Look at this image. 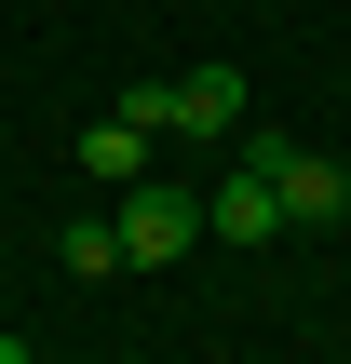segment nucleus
Listing matches in <instances>:
<instances>
[{"instance_id":"1","label":"nucleus","mask_w":351,"mask_h":364,"mask_svg":"<svg viewBox=\"0 0 351 364\" xmlns=\"http://www.w3.org/2000/svg\"><path fill=\"white\" fill-rule=\"evenodd\" d=\"M230 162H257V176H271V203H284L298 230H338V216H351V162H338V149H284V135H257V122H243V135H230Z\"/></svg>"},{"instance_id":"2","label":"nucleus","mask_w":351,"mask_h":364,"mask_svg":"<svg viewBox=\"0 0 351 364\" xmlns=\"http://www.w3.org/2000/svg\"><path fill=\"white\" fill-rule=\"evenodd\" d=\"M189 243H203V189H176V176H135V189H122V257H135V270H176Z\"/></svg>"},{"instance_id":"3","label":"nucleus","mask_w":351,"mask_h":364,"mask_svg":"<svg viewBox=\"0 0 351 364\" xmlns=\"http://www.w3.org/2000/svg\"><path fill=\"white\" fill-rule=\"evenodd\" d=\"M284 230V203H271V176L257 162H230L216 189H203V243H271Z\"/></svg>"},{"instance_id":"4","label":"nucleus","mask_w":351,"mask_h":364,"mask_svg":"<svg viewBox=\"0 0 351 364\" xmlns=\"http://www.w3.org/2000/svg\"><path fill=\"white\" fill-rule=\"evenodd\" d=\"M81 176H108V189H135V176H149V135H135V122L108 108V122L81 135Z\"/></svg>"},{"instance_id":"5","label":"nucleus","mask_w":351,"mask_h":364,"mask_svg":"<svg viewBox=\"0 0 351 364\" xmlns=\"http://www.w3.org/2000/svg\"><path fill=\"white\" fill-rule=\"evenodd\" d=\"M54 257H68L81 284H108V270H135V257H122V216H68V243H54Z\"/></svg>"},{"instance_id":"6","label":"nucleus","mask_w":351,"mask_h":364,"mask_svg":"<svg viewBox=\"0 0 351 364\" xmlns=\"http://www.w3.org/2000/svg\"><path fill=\"white\" fill-rule=\"evenodd\" d=\"M0 364H41V351H27V338H0Z\"/></svg>"}]
</instances>
